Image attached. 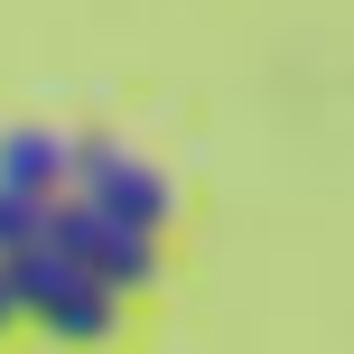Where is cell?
I'll return each instance as SVG.
<instances>
[{"label": "cell", "instance_id": "cell-3", "mask_svg": "<svg viewBox=\"0 0 354 354\" xmlns=\"http://www.w3.org/2000/svg\"><path fill=\"white\" fill-rule=\"evenodd\" d=\"M66 196H84V205H103V214H131V224H149L159 233L168 224V177L140 159V149H122V140H75V168H66Z\"/></svg>", "mask_w": 354, "mask_h": 354}, {"label": "cell", "instance_id": "cell-5", "mask_svg": "<svg viewBox=\"0 0 354 354\" xmlns=\"http://www.w3.org/2000/svg\"><path fill=\"white\" fill-rule=\"evenodd\" d=\"M37 224H47V205H28V196H0V252H19Z\"/></svg>", "mask_w": 354, "mask_h": 354}, {"label": "cell", "instance_id": "cell-4", "mask_svg": "<svg viewBox=\"0 0 354 354\" xmlns=\"http://www.w3.org/2000/svg\"><path fill=\"white\" fill-rule=\"evenodd\" d=\"M66 168H75V140H56V131H10L0 140V196L56 205L66 196Z\"/></svg>", "mask_w": 354, "mask_h": 354}, {"label": "cell", "instance_id": "cell-6", "mask_svg": "<svg viewBox=\"0 0 354 354\" xmlns=\"http://www.w3.org/2000/svg\"><path fill=\"white\" fill-rule=\"evenodd\" d=\"M10 317H19V299H10V280H0V336H10Z\"/></svg>", "mask_w": 354, "mask_h": 354}, {"label": "cell", "instance_id": "cell-2", "mask_svg": "<svg viewBox=\"0 0 354 354\" xmlns=\"http://www.w3.org/2000/svg\"><path fill=\"white\" fill-rule=\"evenodd\" d=\"M47 233L112 289V299H131V289L159 280V233L131 224V214H103V205H84V196H56V205H47Z\"/></svg>", "mask_w": 354, "mask_h": 354}, {"label": "cell", "instance_id": "cell-1", "mask_svg": "<svg viewBox=\"0 0 354 354\" xmlns=\"http://www.w3.org/2000/svg\"><path fill=\"white\" fill-rule=\"evenodd\" d=\"M0 280H10L19 317H37L56 345H103V336H112V289L93 280L47 224H37L19 252H0Z\"/></svg>", "mask_w": 354, "mask_h": 354}]
</instances>
